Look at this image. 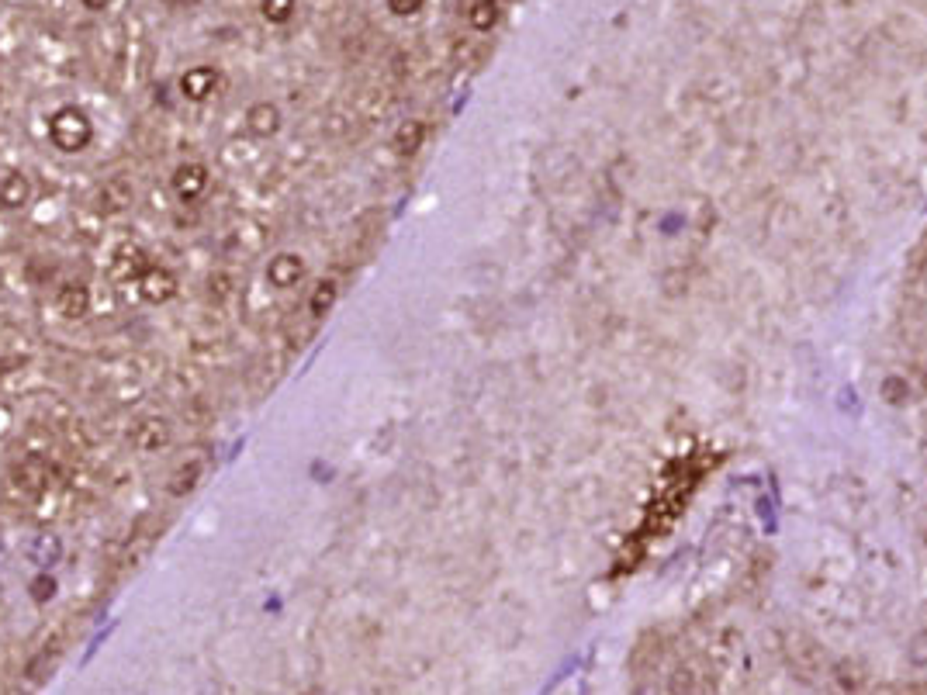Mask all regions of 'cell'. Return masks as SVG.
Returning a JSON list of instances; mask_svg holds the SVG:
<instances>
[{
	"label": "cell",
	"mask_w": 927,
	"mask_h": 695,
	"mask_svg": "<svg viewBox=\"0 0 927 695\" xmlns=\"http://www.w3.org/2000/svg\"><path fill=\"white\" fill-rule=\"evenodd\" d=\"M49 139L59 153H84L90 146V139H94V125H90V118L84 111L66 104V108H59L56 115L49 118Z\"/></svg>",
	"instance_id": "1"
},
{
	"label": "cell",
	"mask_w": 927,
	"mask_h": 695,
	"mask_svg": "<svg viewBox=\"0 0 927 695\" xmlns=\"http://www.w3.org/2000/svg\"><path fill=\"white\" fill-rule=\"evenodd\" d=\"M246 128H250L256 139H270V135L281 128V111H277V104L256 101L253 108L246 111Z\"/></svg>",
	"instance_id": "11"
},
{
	"label": "cell",
	"mask_w": 927,
	"mask_h": 695,
	"mask_svg": "<svg viewBox=\"0 0 927 695\" xmlns=\"http://www.w3.org/2000/svg\"><path fill=\"white\" fill-rule=\"evenodd\" d=\"M301 277H305V260L295 253H281L270 260L267 267V281L274 287H281V291H288V287H295Z\"/></svg>",
	"instance_id": "8"
},
{
	"label": "cell",
	"mask_w": 927,
	"mask_h": 695,
	"mask_svg": "<svg viewBox=\"0 0 927 695\" xmlns=\"http://www.w3.org/2000/svg\"><path fill=\"white\" fill-rule=\"evenodd\" d=\"M56 312L63 315V319H84V315L90 312V291L84 284H63L59 287V294H56Z\"/></svg>",
	"instance_id": "10"
},
{
	"label": "cell",
	"mask_w": 927,
	"mask_h": 695,
	"mask_svg": "<svg viewBox=\"0 0 927 695\" xmlns=\"http://www.w3.org/2000/svg\"><path fill=\"white\" fill-rule=\"evenodd\" d=\"M132 205V184L125 177H111L104 180V187L97 191V211L101 215H118Z\"/></svg>",
	"instance_id": "9"
},
{
	"label": "cell",
	"mask_w": 927,
	"mask_h": 695,
	"mask_svg": "<svg viewBox=\"0 0 927 695\" xmlns=\"http://www.w3.org/2000/svg\"><path fill=\"white\" fill-rule=\"evenodd\" d=\"M149 267H153V263H149L146 249L135 246V243H125V246H118L115 260H111V277L128 284V281H139Z\"/></svg>",
	"instance_id": "2"
},
{
	"label": "cell",
	"mask_w": 927,
	"mask_h": 695,
	"mask_svg": "<svg viewBox=\"0 0 927 695\" xmlns=\"http://www.w3.org/2000/svg\"><path fill=\"white\" fill-rule=\"evenodd\" d=\"M198 478H201V464L194 460V464H187V467H180L177 474H173V485H170V491L173 495H187L194 485H198Z\"/></svg>",
	"instance_id": "15"
},
{
	"label": "cell",
	"mask_w": 927,
	"mask_h": 695,
	"mask_svg": "<svg viewBox=\"0 0 927 695\" xmlns=\"http://www.w3.org/2000/svg\"><path fill=\"white\" fill-rule=\"evenodd\" d=\"M173 191L180 201H198L208 191V166L205 163H184L173 173Z\"/></svg>",
	"instance_id": "4"
},
{
	"label": "cell",
	"mask_w": 927,
	"mask_h": 695,
	"mask_svg": "<svg viewBox=\"0 0 927 695\" xmlns=\"http://www.w3.org/2000/svg\"><path fill=\"white\" fill-rule=\"evenodd\" d=\"M291 14H295V0H263V18L270 25H284L291 21Z\"/></svg>",
	"instance_id": "16"
},
{
	"label": "cell",
	"mask_w": 927,
	"mask_h": 695,
	"mask_svg": "<svg viewBox=\"0 0 927 695\" xmlns=\"http://www.w3.org/2000/svg\"><path fill=\"white\" fill-rule=\"evenodd\" d=\"M218 83H222V77H218L215 66H191V70L180 77V94H184L187 101H208L218 90Z\"/></svg>",
	"instance_id": "3"
},
{
	"label": "cell",
	"mask_w": 927,
	"mask_h": 695,
	"mask_svg": "<svg viewBox=\"0 0 927 695\" xmlns=\"http://www.w3.org/2000/svg\"><path fill=\"white\" fill-rule=\"evenodd\" d=\"M32 595H35V602H49L52 595H56V581H52V578H45V574H42V578L32 585Z\"/></svg>",
	"instance_id": "18"
},
{
	"label": "cell",
	"mask_w": 927,
	"mask_h": 695,
	"mask_svg": "<svg viewBox=\"0 0 927 695\" xmlns=\"http://www.w3.org/2000/svg\"><path fill=\"white\" fill-rule=\"evenodd\" d=\"M139 287H142V298L153 301V305H163V301H170L173 294H177V277H173L167 267H149L146 274L139 277Z\"/></svg>",
	"instance_id": "6"
},
{
	"label": "cell",
	"mask_w": 927,
	"mask_h": 695,
	"mask_svg": "<svg viewBox=\"0 0 927 695\" xmlns=\"http://www.w3.org/2000/svg\"><path fill=\"white\" fill-rule=\"evenodd\" d=\"M333 301H336V284L333 281H322L319 287L312 291V301H308V312L315 315V319H322V315L333 308Z\"/></svg>",
	"instance_id": "14"
},
{
	"label": "cell",
	"mask_w": 927,
	"mask_h": 695,
	"mask_svg": "<svg viewBox=\"0 0 927 695\" xmlns=\"http://www.w3.org/2000/svg\"><path fill=\"white\" fill-rule=\"evenodd\" d=\"M499 0H478V4L467 11V25L474 28V32H492L495 21H499Z\"/></svg>",
	"instance_id": "12"
},
{
	"label": "cell",
	"mask_w": 927,
	"mask_h": 695,
	"mask_svg": "<svg viewBox=\"0 0 927 695\" xmlns=\"http://www.w3.org/2000/svg\"><path fill=\"white\" fill-rule=\"evenodd\" d=\"M422 4H426V0H388L391 14H398V18H409V14H419Z\"/></svg>",
	"instance_id": "17"
},
{
	"label": "cell",
	"mask_w": 927,
	"mask_h": 695,
	"mask_svg": "<svg viewBox=\"0 0 927 695\" xmlns=\"http://www.w3.org/2000/svg\"><path fill=\"white\" fill-rule=\"evenodd\" d=\"M170 443V422L167 419H142L139 426L132 429V447L139 453H156Z\"/></svg>",
	"instance_id": "5"
},
{
	"label": "cell",
	"mask_w": 927,
	"mask_h": 695,
	"mask_svg": "<svg viewBox=\"0 0 927 695\" xmlns=\"http://www.w3.org/2000/svg\"><path fill=\"white\" fill-rule=\"evenodd\" d=\"M80 4H84L87 11H108L111 0H80Z\"/></svg>",
	"instance_id": "19"
},
{
	"label": "cell",
	"mask_w": 927,
	"mask_h": 695,
	"mask_svg": "<svg viewBox=\"0 0 927 695\" xmlns=\"http://www.w3.org/2000/svg\"><path fill=\"white\" fill-rule=\"evenodd\" d=\"M422 139H426V125L412 118V122L398 125V132H395V149H398L402 156H412V153H416V149L422 146Z\"/></svg>",
	"instance_id": "13"
},
{
	"label": "cell",
	"mask_w": 927,
	"mask_h": 695,
	"mask_svg": "<svg viewBox=\"0 0 927 695\" xmlns=\"http://www.w3.org/2000/svg\"><path fill=\"white\" fill-rule=\"evenodd\" d=\"M32 198V184L21 170H11L0 177V211H21Z\"/></svg>",
	"instance_id": "7"
},
{
	"label": "cell",
	"mask_w": 927,
	"mask_h": 695,
	"mask_svg": "<svg viewBox=\"0 0 927 695\" xmlns=\"http://www.w3.org/2000/svg\"><path fill=\"white\" fill-rule=\"evenodd\" d=\"M924 263H927V256H924Z\"/></svg>",
	"instance_id": "21"
},
{
	"label": "cell",
	"mask_w": 927,
	"mask_h": 695,
	"mask_svg": "<svg viewBox=\"0 0 927 695\" xmlns=\"http://www.w3.org/2000/svg\"><path fill=\"white\" fill-rule=\"evenodd\" d=\"M173 7H191V4H198V0H170Z\"/></svg>",
	"instance_id": "20"
}]
</instances>
